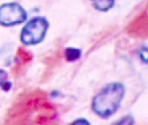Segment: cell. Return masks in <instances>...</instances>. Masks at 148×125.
Masks as SVG:
<instances>
[{
	"label": "cell",
	"mask_w": 148,
	"mask_h": 125,
	"mask_svg": "<svg viewBox=\"0 0 148 125\" xmlns=\"http://www.w3.org/2000/svg\"><path fill=\"white\" fill-rule=\"evenodd\" d=\"M57 115V108L47 100L42 89L24 90L8 109L2 125H50Z\"/></svg>",
	"instance_id": "obj_1"
},
{
	"label": "cell",
	"mask_w": 148,
	"mask_h": 125,
	"mask_svg": "<svg viewBox=\"0 0 148 125\" xmlns=\"http://www.w3.org/2000/svg\"><path fill=\"white\" fill-rule=\"evenodd\" d=\"M125 95V87L119 82L106 84L99 93L95 95L91 102L92 111L101 118H109L120 106Z\"/></svg>",
	"instance_id": "obj_2"
},
{
	"label": "cell",
	"mask_w": 148,
	"mask_h": 125,
	"mask_svg": "<svg viewBox=\"0 0 148 125\" xmlns=\"http://www.w3.org/2000/svg\"><path fill=\"white\" fill-rule=\"evenodd\" d=\"M47 28L49 22L46 19L42 16L34 17L22 29L20 39L25 45H36L44 39Z\"/></svg>",
	"instance_id": "obj_3"
},
{
	"label": "cell",
	"mask_w": 148,
	"mask_h": 125,
	"mask_svg": "<svg viewBox=\"0 0 148 125\" xmlns=\"http://www.w3.org/2000/svg\"><path fill=\"white\" fill-rule=\"evenodd\" d=\"M27 20V12L16 2H7L0 6V24L12 27L20 24Z\"/></svg>",
	"instance_id": "obj_4"
},
{
	"label": "cell",
	"mask_w": 148,
	"mask_h": 125,
	"mask_svg": "<svg viewBox=\"0 0 148 125\" xmlns=\"http://www.w3.org/2000/svg\"><path fill=\"white\" fill-rule=\"evenodd\" d=\"M148 30V20H147V10L146 8L143 12L134 19L127 28V34L133 37H147Z\"/></svg>",
	"instance_id": "obj_5"
},
{
	"label": "cell",
	"mask_w": 148,
	"mask_h": 125,
	"mask_svg": "<svg viewBox=\"0 0 148 125\" xmlns=\"http://www.w3.org/2000/svg\"><path fill=\"white\" fill-rule=\"evenodd\" d=\"M92 5L99 12H108L113 7L114 0H92Z\"/></svg>",
	"instance_id": "obj_6"
},
{
	"label": "cell",
	"mask_w": 148,
	"mask_h": 125,
	"mask_svg": "<svg viewBox=\"0 0 148 125\" xmlns=\"http://www.w3.org/2000/svg\"><path fill=\"white\" fill-rule=\"evenodd\" d=\"M81 57V51L79 49H73V47H68L65 50V58L68 61H75Z\"/></svg>",
	"instance_id": "obj_7"
},
{
	"label": "cell",
	"mask_w": 148,
	"mask_h": 125,
	"mask_svg": "<svg viewBox=\"0 0 148 125\" xmlns=\"http://www.w3.org/2000/svg\"><path fill=\"white\" fill-rule=\"evenodd\" d=\"M7 78H8L7 72L3 71V69H0V87H1L5 91L9 90V89H10V86H12V83L7 81Z\"/></svg>",
	"instance_id": "obj_8"
},
{
	"label": "cell",
	"mask_w": 148,
	"mask_h": 125,
	"mask_svg": "<svg viewBox=\"0 0 148 125\" xmlns=\"http://www.w3.org/2000/svg\"><path fill=\"white\" fill-rule=\"evenodd\" d=\"M17 57H18V59H21L22 62H28V61H30L32 59V54L29 51H27V50H24L22 47H20L17 50Z\"/></svg>",
	"instance_id": "obj_9"
},
{
	"label": "cell",
	"mask_w": 148,
	"mask_h": 125,
	"mask_svg": "<svg viewBox=\"0 0 148 125\" xmlns=\"http://www.w3.org/2000/svg\"><path fill=\"white\" fill-rule=\"evenodd\" d=\"M133 124V118L131 116H125L120 120L116 122L113 125H132Z\"/></svg>",
	"instance_id": "obj_10"
},
{
	"label": "cell",
	"mask_w": 148,
	"mask_h": 125,
	"mask_svg": "<svg viewBox=\"0 0 148 125\" xmlns=\"http://www.w3.org/2000/svg\"><path fill=\"white\" fill-rule=\"evenodd\" d=\"M69 125H90V123H89L86 118H76V119L73 120Z\"/></svg>",
	"instance_id": "obj_11"
},
{
	"label": "cell",
	"mask_w": 148,
	"mask_h": 125,
	"mask_svg": "<svg viewBox=\"0 0 148 125\" xmlns=\"http://www.w3.org/2000/svg\"><path fill=\"white\" fill-rule=\"evenodd\" d=\"M146 52H147L146 47H142L141 50H139V54L141 56V59H142L143 62H147V54H146Z\"/></svg>",
	"instance_id": "obj_12"
}]
</instances>
